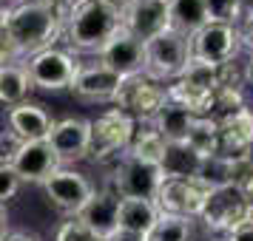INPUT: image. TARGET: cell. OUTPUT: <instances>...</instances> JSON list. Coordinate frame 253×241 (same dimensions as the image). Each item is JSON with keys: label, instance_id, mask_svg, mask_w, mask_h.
Returning <instances> with one entry per match:
<instances>
[{"label": "cell", "instance_id": "obj_1", "mask_svg": "<svg viewBox=\"0 0 253 241\" xmlns=\"http://www.w3.org/2000/svg\"><path fill=\"white\" fill-rule=\"evenodd\" d=\"M3 20L9 26L20 60L54 48L66 32V20L43 0H17L12 6H3Z\"/></svg>", "mask_w": 253, "mask_h": 241}, {"label": "cell", "instance_id": "obj_2", "mask_svg": "<svg viewBox=\"0 0 253 241\" xmlns=\"http://www.w3.org/2000/svg\"><path fill=\"white\" fill-rule=\"evenodd\" d=\"M123 29V14L105 0H85L74 6L66 20V43L74 51H97Z\"/></svg>", "mask_w": 253, "mask_h": 241}, {"label": "cell", "instance_id": "obj_3", "mask_svg": "<svg viewBox=\"0 0 253 241\" xmlns=\"http://www.w3.org/2000/svg\"><path fill=\"white\" fill-rule=\"evenodd\" d=\"M88 122H91V137H88V156L85 159L94 165H108V162L123 159L128 145H131V137L137 131V122L114 105Z\"/></svg>", "mask_w": 253, "mask_h": 241}, {"label": "cell", "instance_id": "obj_4", "mask_svg": "<svg viewBox=\"0 0 253 241\" xmlns=\"http://www.w3.org/2000/svg\"><path fill=\"white\" fill-rule=\"evenodd\" d=\"M191 63V37L179 34L176 29H165L145 43V69L142 74L160 85H171L179 80L185 66Z\"/></svg>", "mask_w": 253, "mask_h": 241}, {"label": "cell", "instance_id": "obj_5", "mask_svg": "<svg viewBox=\"0 0 253 241\" xmlns=\"http://www.w3.org/2000/svg\"><path fill=\"white\" fill-rule=\"evenodd\" d=\"M196 221H202L205 230H211V233L228 236L242 224H253V205H248L239 184H219V187L208 190V199Z\"/></svg>", "mask_w": 253, "mask_h": 241}, {"label": "cell", "instance_id": "obj_6", "mask_svg": "<svg viewBox=\"0 0 253 241\" xmlns=\"http://www.w3.org/2000/svg\"><path fill=\"white\" fill-rule=\"evenodd\" d=\"M80 66L83 63L69 48H57V46L37 51V54L23 60V69L32 80V88H40V91H66V88H71Z\"/></svg>", "mask_w": 253, "mask_h": 241}, {"label": "cell", "instance_id": "obj_7", "mask_svg": "<svg viewBox=\"0 0 253 241\" xmlns=\"http://www.w3.org/2000/svg\"><path fill=\"white\" fill-rule=\"evenodd\" d=\"M168 103V91L165 85L148 80L145 74H134L126 77L117 88L111 105L120 108L123 114H128L134 122H154V116L162 111V105Z\"/></svg>", "mask_w": 253, "mask_h": 241}, {"label": "cell", "instance_id": "obj_8", "mask_svg": "<svg viewBox=\"0 0 253 241\" xmlns=\"http://www.w3.org/2000/svg\"><path fill=\"white\" fill-rule=\"evenodd\" d=\"M162 182H165V176H162L160 165L123 156V159H117L114 171H111L108 187L120 199H145V202H154Z\"/></svg>", "mask_w": 253, "mask_h": 241}, {"label": "cell", "instance_id": "obj_9", "mask_svg": "<svg viewBox=\"0 0 253 241\" xmlns=\"http://www.w3.org/2000/svg\"><path fill=\"white\" fill-rule=\"evenodd\" d=\"M239 29L230 23H205L196 34H191V57L222 66L239 54Z\"/></svg>", "mask_w": 253, "mask_h": 241}, {"label": "cell", "instance_id": "obj_10", "mask_svg": "<svg viewBox=\"0 0 253 241\" xmlns=\"http://www.w3.org/2000/svg\"><path fill=\"white\" fill-rule=\"evenodd\" d=\"M208 187L199 179H165L160 193L154 199V205L160 213L168 216H185V218H199V210L208 199Z\"/></svg>", "mask_w": 253, "mask_h": 241}, {"label": "cell", "instance_id": "obj_11", "mask_svg": "<svg viewBox=\"0 0 253 241\" xmlns=\"http://www.w3.org/2000/svg\"><path fill=\"white\" fill-rule=\"evenodd\" d=\"M43 190H46V199L57 207L60 213L66 216H77L85 202L94 196V187L88 176H83L80 171H69V168H60L48 182H43Z\"/></svg>", "mask_w": 253, "mask_h": 241}, {"label": "cell", "instance_id": "obj_12", "mask_svg": "<svg viewBox=\"0 0 253 241\" xmlns=\"http://www.w3.org/2000/svg\"><path fill=\"white\" fill-rule=\"evenodd\" d=\"M97 63H103L105 69H111L117 77H134V74H142L145 69V43L137 40V37L126 32V29H120L103 48H100V54H97Z\"/></svg>", "mask_w": 253, "mask_h": 241}, {"label": "cell", "instance_id": "obj_13", "mask_svg": "<svg viewBox=\"0 0 253 241\" xmlns=\"http://www.w3.org/2000/svg\"><path fill=\"white\" fill-rule=\"evenodd\" d=\"M9 165L23 184H43L63 168L48 142H20Z\"/></svg>", "mask_w": 253, "mask_h": 241}, {"label": "cell", "instance_id": "obj_14", "mask_svg": "<svg viewBox=\"0 0 253 241\" xmlns=\"http://www.w3.org/2000/svg\"><path fill=\"white\" fill-rule=\"evenodd\" d=\"M88 137H91V122L83 116H66L54 119V128L48 134V145L57 153L60 165L66 168L69 162H80L88 156Z\"/></svg>", "mask_w": 253, "mask_h": 241}, {"label": "cell", "instance_id": "obj_15", "mask_svg": "<svg viewBox=\"0 0 253 241\" xmlns=\"http://www.w3.org/2000/svg\"><path fill=\"white\" fill-rule=\"evenodd\" d=\"M171 26V14H168V0H134L123 14V29L148 43L151 37H157Z\"/></svg>", "mask_w": 253, "mask_h": 241}, {"label": "cell", "instance_id": "obj_16", "mask_svg": "<svg viewBox=\"0 0 253 241\" xmlns=\"http://www.w3.org/2000/svg\"><path fill=\"white\" fill-rule=\"evenodd\" d=\"M117 213H120V196L105 184L103 190H94V196L74 218H80L97 241H108L117 233Z\"/></svg>", "mask_w": 253, "mask_h": 241}, {"label": "cell", "instance_id": "obj_17", "mask_svg": "<svg viewBox=\"0 0 253 241\" xmlns=\"http://www.w3.org/2000/svg\"><path fill=\"white\" fill-rule=\"evenodd\" d=\"M219 122V159L228 162H239L245 156L248 145L253 142V111L245 105L233 114L216 119Z\"/></svg>", "mask_w": 253, "mask_h": 241}, {"label": "cell", "instance_id": "obj_18", "mask_svg": "<svg viewBox=\"0 0 253 241\" xmlns=\"http://www.w3.org/2000/svg\"><path fill=\"white\" fill-rule=\"evenodd\" d=\"M6 125H9V134H14L20 142H46L54 128V116L46 111V105L26 100L6 111Z\"/></svg>", "mask_w": 253, "mask_h": 241}, {"label": "cell", "instance_id": "obj_19", "mask_svg": "<svg viewBox=\"0 0 253 241\" xmlns=\"http://www.w3.org/2000/svg\"><path fill=\"white\" fill-rule=\"evenodd\" d=\"M123 77H117L111 69H105L103 63H91V66H80L77 77L71 82V91L80 100H91V103H111L117 88H120Z\"/></svg>", "mask_w": 253, "mask_h": 241}, {"label": "cell", "instance_id": "obj_20", "mask_svg": "<svg viewBox=\"0 0 253 241\" xmlns=\"http://www.w3.org/2000/svg\"><path fill=\"white\" fill-rule=\"evenodd\" d=\"M205 159L191 150L185 142H171L165 145V153L160 159V171L165 179H199L202 176Z\"/></svg>", "mask_w": 253, "mask_h": 241}, {"label": "cell", "instance_id": "obj_21", "mask_svg": "<svg viewBox=\"0 0 253 241\" xmlns=\"http://www.w3.org/2000/svg\"><path fill=\"white\" fill-rule=\"evenodd\" d=\"M160 210L154 202L145 199H120V213H117V230L134 233V236H148Z\"/></svg>", "mask_w": 253, "mask_h": 241}, {"label": "cell", "instance_id": "obj_22", "mask_svg": "<svg viewBox=\"0 0 253 241\" xmlns=\"http://www.w3.org/2000/svg\"><path fill=\"white\" fill-rule=\"evenodd\" d=\"M168 14H171V29L185 37L196 34L205 23H211L205 0H168Z\"/></svg>", "mask_w": 253, "mask_h": 241}, {"label": "cell", "instance_id": "obj_23", "mask_svg": "<svg viewBox=\"0 0 253 241\" xmlns=\"http://www.w3.org/2000/svg\"><path fill=\"white\" fill-rule=\"evenodd\" d=\"M29 94H32V80L26 74L23 63L0 66V105L14 108V105L26 103Z\"/></svg>", "mask_w": 253, "mask_h": 241}, {"label": "cell", "instance_id": "obj_24", "mask_svg": "<svg viewBox=\"0 0 253 241\" xmlns=\"http://www.w3.org/2000/svg\"><path fill=\"white\" fill-rule=\"evenodd\" d=\"M191 122H194V116L188 114L185 108H179V105H173V103H165L162 111L154 116L151 125H154V131L171 145V142H185L188 131H191Z\"/></svg>", "mask_w": 253, "mask_h": 241}, {"label": "cell", "instance_id": "obj_25", "mask_svg": "<svg viewBox=\"0 0 253 241\" xmlns=\"http://www.w3.org/2000/svg\"><path fill=\"white\" fill-rule=\"evenodd\" d=\"M165 139L154 131L151 122H137V131H134V137H131V145H128L126 156L131 159H139V162H151V165H160L162 153H165Z\"/></svg>", "mask_w": 253, "mask_h": 241}, {"label": "cell", "instance_id": "obj_26", "mask_svg": "<svg viewBox=\"0 0 253 241\" xmlns=\"http://www.w3.org/2000/svg\"><path fill=\"white\" fill-rule=\"evenodd\" d=\"M185 145L191 150H196L202 159H211L216 156L219 150V122L213 116H194L191 122V131L185 137Z\"/></svg>", "mask_w": 253, "mask_h": 241}, {"label": "cell", "instance_id": "obj_27", "mask_svg": "<svg viewBox=\"0 0 253 241\" xmlns=\"http://www.w3.org/2000/svg\"><path fill=\"white\" fill-rule=\"evenodd\" d=\"M194 224H196V218L160 213L157 221H154V227L148 230L145 241H194Z\"/></svg>", "mask_w": 253, "mask_h": 241}, {"label": "cell", "instance_id": "obj_28", "mask_svg": "<svg viewBox=\"0 0 253 241\" xmlns=\"http://www.w3.org/2000/svg\"><path fill=\"white\" fill-rule=\"evenodd\" d=\"M179 80L188 82V85H194V88H199V91H216V66L191 57V63L179 74Z\"/></svg>", "mask_w": 253, "mask_h": 241}, {"label": "cell", "instance_id": "obj_29", "mask_svg": "<svg viewBox=\"0 0 253 241\" xmlns=\"http://www.w3.org/2000/svg\"><path fill=\"white\" fill-rule=\"evenodd\" d=\"M248 85V69L245 63L233 57L228 63L216 66V88H230V91H245Z\"/></svg>", "mask_w": 253, "mask_h": 241}, {"label": "cell", "instance_id": "obj_30", "mask_svg": "<svg viewBox=\"0 0 253 241\" xmlns=\"http://www.w3.org/2000/svg\"><path fill=\"white\" fill-rule=\"evenodd\" d=\"M205 6H208V17H211V23L239 26V20H242L239 0H205Z\"/></svg>", "mask_w": 253, "mask_h": 241}, {"label": "cell", "instance_id": "obj_31", "mask_svg": "<svg viewBox=\"0 0 253 241\" xmlns=\"http://www.w3.org/2000/svg\"><path fill=\"white\" fill-rule=\"evenodd\" d=\"M20 187H23V182L17 179V173L12 171V165L0 162V207L9 205L14 196L20 193Z\"/></svg>", "mask_w": 253, "mask_h": 241}, {"label": "cell", "instance_id": "obj_32", "mask_svg": "<svg viewBox=\"0 0 253 241\" xmlns=\"http://www.w3.org/2000/svg\"><path fill=\"white\" fill-rule=\"evenodd\" d=\"M54 241H97V239L88 233V227L83 224L80 218L71 216L69 221H63V224L57 227V236H54Z\"/></svg>", "mask_w": 253, "mask_h": 241}, {"label": "cell", "instance_id": "obj_33", "mask_svg": "<svg viewBox=\"0 0 253 241\" xmlns=\"http://www.w3.org/2000/svg\"><path fill=\"white\" fill-rule=\"evenodd\" d=\"M9 63H23V60L17 54V46L9 34V26L3 20V6H0V66H9Z\"/></svg>", "mask_w": 253, "mask_h": 241}, {"label": "cell", "instance_id": "obj_34", "mask_svg": "<svg viewBox=\"0 0 253 241\" xmlns=\"http://www.w3.org/2000/svg\"><path fill=\"white\" fill-rule=\"evenodd\" d=\"M236 29H239V43L253 54V17L239 20V26H236Z\"/></svg>", "mask_w": 253, "mask_h": 241}, {"label": "cell", "instance_id": "obj_35", "mask_svg": "<svg viewBox=\"0 0 253 241\" xmlns=\"http://www.w3.org/2000/svg\"><path fill=\"white\" fill-rule=\"evenodd\" d=\"M225 241H253V224H242V227H236L233 233H228V239Z\"/></svg>", "mask_w": 253, "mask_h": 241}, {"label": "cell", "instance_id": "obj_36", "mask_svg": "<svg viewBox=\"0 0 253 241\" xmlns=\"http://www.w3.org/2000/svg\"><path fill=\"white\" fill-rule=\"evenodd\" d=\"M3 241H40V236L29 233V230H9V233L3 236Z\"/></svg>", "mask_w": 253, "mask_h": 241}, {"label": "cell", "instance_id": "obj_37", "mask_svg": "<svg viewBox=\"0 0 253 241\" xmlns=\"http://www.w3.org/2000/svg\"><path fill=\"white\" fill-rule=\"evenodd\" d=\"M239 190L245 193L248 205H253V171H251V173H248V176H245V179L239 182Z\"/></svg>", "mask_w": 253, "mask_h": 241}, {"label": "cell", "instance_id": "obj_38", "mask_svg": "<svg viewBox=\"0 0 253 241\" xmlns=\"http://www.w3.org/2000/svg\"><path fill=\"white\" fill-rule=\"evenodd\" d=\"M108 241H145V236H134V233H123V230H117Z\"/></svg>", "mask_w": 253, "mask_h": 241}, {"label": "cell", "instance_id": "obj_39", "mask_svg": "<svg viewBox=\"0 0 253 241\" xmlns=\"http://www.w3.org/2000/svg\"><path fill=\"white\" fill-rule=\"evenodd\" d=\"M105 3H108V6H114L120 14H126V9L131 6V3H134V0H105Z\"/></svg>", "mask_w": 253, "mask_h": 241}, {"label": "cell", "instance_id": "obj_40", "mask_svg": "<svg viewBox=\"0 0 253 241\" xmlns=\"http://www.w3.org/2000/svg\"><path fill=\"white\" fill-rule=\"evenodd\" d=\"M239 6H242V20L253 17V0H239Z\"/></svg>", "mask_w": 253, "mask_h": 241}, {"label": "cell", "instance_id": "obj_41", "mask_svg": "<svg viewBox=\"0 0 253 241\" xmlns=\"http://www.w3.org/2000/svg\"><path fill=\"white\" fill-rule=\"evenodd\" d=\"M242 159H245V165H248V168L253 171V142L248 145V150H245V156H242Z\"/></svg>", "mask_w": 253, "mask_h": 241}, {"label": "cell", "instance_id": "obj_42", "mask_svg": "<svg viewBox=\"0 0 253 241\" xmlns=\"http://www.w3.org/2000/svg\"><path fill=\"white\" fill-rule=\"evenodd\" d=\"M245 69H248V82H253V54H251V60L245 63Z\"/></svg>", "mask_w": 253, "mask_h": 241}, {"label": "cell", "instance_id": "obj_43", "mask_svg": "<svg viewBox=\"0 0 253 241\" xmlns=\"http://www.w3.org/2000/svg\"><path fill=\"white\" fill-rule=\"evenodd\" d=\"M63 3H66L69 9H74V6H80V3H85V0H63Z\"/></svg>", "mask_w": 253, "mask_h": 241}, {"label": "cell", "instance_id": "obj_44", "mask_svg": "<svg viewBox=\"0 0 253 241\" xmlns=\"http://www.w3.org/2000/svg\"><path fill=\"white\" fill-rule=\"evenodd\" d=\"M0 3H3V0H0Z\"/></svg>", "mask_w": 253, "mask_h": 241}]
</instances>
